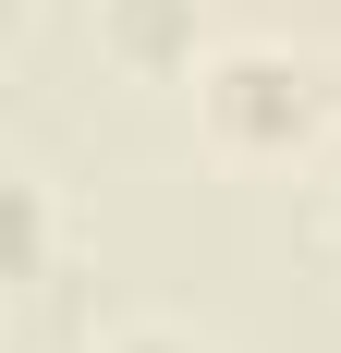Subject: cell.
I'll list each match as a JSON object with an SVG mask.
<instances>
[{
	"label": "cell",
	"mask_w": 341,
	"mask_h": 353,
	"mask_svg": "<svg viewBox=\"0 0 341 353\" xmlns=\"http://www.w3.org/2000/svg\"><path fill=\"white\" fill-rule=\"evenodd\" d=\"M98 353H207V341H195V329H170V317H122Z\"/></svg>",
	"instance_id": "4"
},
{
	"label": "cell",
	"mask_w": 341,
	"mask_h": 353,
	"mask_svg": "<svg viewBox=\"0 0 341 353\" xmlns=\"http://www.w3.org/2000/svg\"><path fill=\"white\" fill-rule=\"evenodd\" d=\"M195 122H207L220 159H293V146L329 122V73H317L305 49H207Z\"/></svg>",
	"instance_id": "1"
},
{
	"label": "cell",
	"mask_w": 341,
	"mask_h": 353,
	"mask_svg": "<svg viewBox=\"0 0 341 353\" xmlns=\"http://www.w3.org/2000/svg\"><path fill=\"white\" fill-rule=\"evenodd\" d=\"M98 61L170 85V73H207V12L195 0H98Z\"/></svg>",
	"instance_id": "2"
},
{
	"label": "cell",
	"mask_w": 341,
	"mask_h": 353,
	"mask_svg": "<svg viewBox=\"0 0 341 353\" xmlns=\"http://www.w3.org/2000/svg\"><path fill=\"white\" fill-rule=\"evenodd\" d=\"M49 268H61V208L37 171H12L0 183V281H49Z\"/></svg>",
	"instance_id": "3"
}]
</instances>
